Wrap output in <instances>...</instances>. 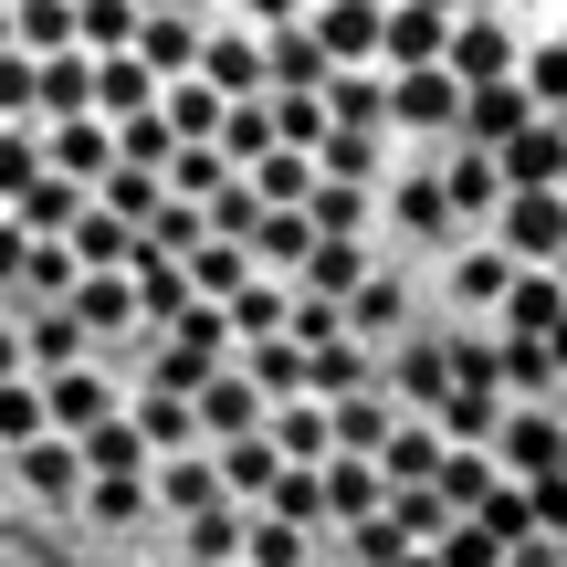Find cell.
Masks as SVG:
<instances>
[{
	"mask_svg": "<svg viewBox=\"0 0 567 567\" xmlns=\"http://www.w3.org/2000/svg\"><path fill=\"white\" fill-rule=\"evenodd\" d=\"M0 484L126 567H567V0H0Z\"/></svg>",
	"mask_w": 567,
	"mask_h": 567,
	"instance_id": "obj_1",
	"label": "cell"
}]
</instances>
